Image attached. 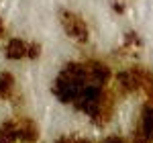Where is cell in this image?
I'll list each match as a JSON object with an SVG mask.
<instances>
[{"instance_id": "6da1fadb", "label": "cell", "mask_w": 153, "mask_h": 143, "mask_svg": "<svg viewBox=\"0 0 153 143\" xmlns=\"http://www.w3.org/2000/svg\"><path fill=\"white\" fill-rule=\"evenodd\" d=\"M88 84H90V78L86 70V61H68L65 68L57 74L51 90L57 96V100L74 104Z\"/></svg>"}, {"instance_id": "7a4b0ae2", "label": "cell", "mask_w": 153, "mask_h": 143, "mask_svg": "<svg viewBox=\"0 0 153 143\" xmlns=\"http://www.w3.org/2000/svg\"><path fill=\"white\" fill-rule=\"evenodd\" d=\"M59 21H61V25H63L65 33H68L74 41L86 43V41L90 39L88 25H86V21H84L80 14H76V12H71V10H61L59 12Z\"/></svg>"}, {"instance_id": "3957f363", "label": "cell", "mask_w": 153, "mask_h": 143, "mask_svg": "<svg viewBox=\"0 0 153 143\" xmlns=\"http://www.w3.org/2000/svg\"><path fill=\"white\" fill-rule=\"evenodd\" d=\"M16 131H19V141L21 143H37L39 141V127L33 119L29 117H19L16 119Z\"/></svg>"}, {"instance_id": "277c9868", "label": "cell", "mask_w": 153, "mask_h": 143, "mask_svg": "<svg viewBox=\"0 0 153 143\" xmlns=\"http://www.w3.org/2000/svg\"><path fill=\"white\" fill-rule=\"evenodd\" d=\"M27 49H29V43L23 41V39H19V37H14V39H10L6 43L4 55L8 60H27Z\"/></svg>"}, {"instance_id": "5b68a950", "label": "cell", "mask_w": 153, "mask_h": 143, "mask_svg": "<svg viewBox=\"0 0 153 143\" xmlns=\"http://www.w3.org/2000/svg\"><path fill=\"white\" fill-rule=\"evenodd\" d=\"M19 131H16V119H8L0 125V143H16Z\"/></svg>"}, {"instance_id": "8992f818", "label": "cell", "mask_w": 153, "mask_h": 143, "mask_svg": "<svg viewBox=\"0 0 153 143\" xmlns=\"http://www.w3.org/2000/svg\"><path fill=\"white\" fill-rule=\"evenodd\" d=\"M14 94V76L10 72H0V100L12 98Z\"/></svg>"}, {"instance_id": "52a82bcc", "label": "cell", "mask_w": 153, "mask_h": 143, "mask_svg": "<svg viewBox=\"0 0 153 143\" xmlns=\"http://www.w3.org/2000/svg\"><path fill=\"white\" fill-rule=\"evenodd\" d=\"M41 55V45L37 41H29V49H27V60H37Z\"/></svg>"}, {"instance_id": "ba28073f", "label": "cell", "mask_w": 153, "mask_h": 143, "mask_svg": "<svg viewBox=\"0 0 153 143\" xmlns=\"http://www.w3.org/2000/svg\"><path fill=\"white\" fill-rule=\"evenodd\" d=\"M102 143H127L125 139H120V137H108L106 141H102Z\"/></svg>"}, {"instance_id": "9c48e42d", "label": "cell", "mask_w": 153, "mask_h": 143, "mask_svg": "<svg viewBox=\"0 0 153 143\" xmlns=\"http://www.w3.org/2000/svg\"><path fill=\"white\" fill-rule=\"evenodd\" d=\"M55 143H74V139H71V137H61V139H57Z\"/></svg>"}, {"instance_id": "30bf717a", "label": "cell", "mask_w": 153, "mask_h": 143, "mask_svg": "<svg viewBox=\"0 0 153 143\" xmlns=\"http://www.w3.org/2000/svg\"><path fill=\"white\" fill-rule=\"evenodd\" d=\"M4 35V23H2V19H0V37Z\"/></svg>"}]
</instances>
